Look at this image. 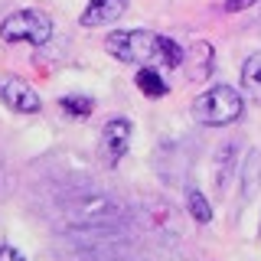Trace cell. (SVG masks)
I'll list each match as a JSON object with an SVG mask.
<instances>
[{"label":"cell","mask_w":261,"mask_h":261,"mask_svg":"<svg viewBox=\"0 0 261 261\" xmlns=\"http://www.w3.org/2000/svg\"><path fill=\"white\" fill-rule=\"evenodd\" d=\"M242 111H245V98L232 85H212L202 95H196L193 101V118L206 127H225L232 121H239Z\"/></svg>","instance_id":"cell-1"},{"label":"cell","mask_w":261,"mask_h":261,"mask_svg":"<svg viewBox=\"0 0 261 261\" xmlns=\"http://www.w3.org/2000/svg\"><path fill=\"white\" fill-rule=\"evenodd\" d=\"M0 36L4 43H30V46H46L53 39V16L43 10H16L0 23Z\"/></svg>","instance_id":"cell-2"},{"label":"cell","mask_w":261,"mask_h":261,"mask_svg":"<svg viewBox=\"0 0 261 261\" xmlns=\"http://www.w3.org/2000/svg\"><path fill=\"white\" fill-rule=\"evenodd\" d=\"M105 49L118 62L153 65L157 62V33H150V30H114L105 39Z\"/></svg>","instance_id":"cell-3"},{"label":"cell","mask_w":261,"mask_h":261,"mask_svg":"<svg viewBox=\"0 0 261 261\" xmlns=\"http://www.w3.org/2000/svg\"><path fill=\"white\" fill-rule=\"evenodd\" d=\"M118 202L111 196L92 193V196H75V199L65 206V222L72 228H105L118 219Z\"/></svg>","instance_id":"cell-4"},{"label":"cell","mask_w":261,"mask_h":261,"mask_svg":"<svg viewBox=\"0 0 261 261\" xmlns=\"http://www.w3.org/2000/svg\"><path fill=\"white\" fill-rule=\"evenodd\" d=\"M0 101L16 114H39L43 111V98L30 82L16 79V75H4L0 79Z\"/></svg>","instance_id":"cell-5"},{"label":"cell","mask_w":261,"mask_h":261,"mask_svg":"<svg viewBox=\"0 0 261 261\" xmlns=\"http://www.w3.org/2000/svg\"><path fill=\"white\" fill-rule=\"evenodd\" d=\"M130 147V121L127 118H108L101 127V141H98V153H101L105 167H118L121 157Z\"/></svg>","instance_id":"cell-6"},{"label":"cell","mask_w":261,"mask_h":261,"mask_svg":"<svg viewBox=\"0 0 261 261\" xmlns=\"http://www.w3.org/2000/svg\"><path fill=\"white\" fill-rule=\"evenodd\" d=\"M130 0H88V7L79 16V27L85 30H98V27H108V23H118L124 16Z\"/></svg>","instance_id":"cell-7"},{"label":"cell","mask_w":261,"mask_h":261,"mask_svg":"<svg viewBox=\"0 0 261 261\" xmlns=\"http://www.w3.org/2000/svg\"><path fill=\"white\" fill-rule=\"evenodd\" d=\"M212 62H216V49H212V43H206V39L193 43L190 56L183 59V65L190 69V79L193 82H206L212 75Z\"/></svg>","instance_id":"cell-8"},{"label":"cell","mask_w":261,"mask_h":261,"mask_svg":"<svg viewBox=\"0 0 261 261\" xmlns=\"http://www.w3.org/2000/svg\"><path fill=\"white\" fill-rule=\"evenodd\" d=\"M242 92L248 95V101L261 105V49L242 62Z\"/></svg>","instance_id":"cell-9"},{"label":"cell","mask_w":261,"mask_h":261,"mask_svg":"<svg viewBox=\"0 0 261 261\" xmlns=\"http://www.w3.org/2000/svg\"><path fill=\"white\" fill-rule=\"evenodd\" d=\"M235 153H239V144H232V141L222 144L216 153V190L219 193H225V186H228V176L235 170Z\"/></svg>","instance_id":"cell-10"},{"label":"cell","mask_w":261,"mask_h":261,"mask_svg":"<svg viewBox=\"0 0 261 261\" xmlns=\"http://www.w3.org/2000/svg\"><path fill=\"white\" fill-rule=\"evenodd\" d=\"M134 82H137V88H141L147 98H163V95L170 92V85L163 82V75H160L157 69H153V65H141Z\"/></svg>","instance_id":"cell-11"},{"label":"cell","mask_w":261,"mask_h":261,"mask_svg":"<svg viewBox=\"0 0 261 261\" xmlns=\"http://www.w3.org/2000/svg\"><path fill=\"white\" fill-rule=\"evenodd\" d=\"M186 59L183 46L176 43V39L170 36H157V65H163V69H179Z\"/></svg>","instance_id":"cell-12"},{"label":"cell","mask_w":261,"mask_h":261,"mask_svg":"<svg viewBox=\"0 0 261 261\" xmlns=\"http://www.w3.org/2000/svg\"><path fill=\"white\" fill-rule=\"evenodd\" d=\"M258 179H261V153L251 150L245 157V167H242V199H251L258 190Z\"/></svg>","instance_id":"cell-13"},{"label":"cell","mask_w":261,"mask_h":261,"mask_svg":"<svg viewBox=\"0 0 261 261\" xmlns=\"http://www.w3.org/2000/svg\"><path fill=\"white\" fill-rule=\"evenodd\" d=\"M186 212H190L199 225L212 222V206H209L206 196H202V190H196V186H186Z\"/></svg>","instance_id":"cell-14"},{"label":"cell","mask_w":261,"mask_h":261,"mask_svg":"<svg viewBox=\"0 0 261 261\" xmlns=\"http://www.w3.org/2000/svg\"><path fill=\"white\" fill-rule=\"evenodd\" d=\"M59 108L65 118H92V111H95V101L88 95H62L59 98Z\"/></svg>","instance_id":"cell-15"},{"label":"cell","mask_w":261,"mask_h":261,"mask_svg":"<svg viewBox=\"0 0 261 261\" xmlns=\"http://www.w3.org/2000/svg\"><path fill=\"white\" fill-rule=\"evenodd\" d=\"M0 261H27L13 245H0Z\"/></svg>","instance_id":"cell-16"},{"label":"cell","mask_w":261,"mask_h":261,"mask_svg":"<svg viewBox=\"0 0 261 261\" xmlns=\"http://www.w3.org/2000/svg\"><path fill=\"white\" fill-rule=\"evenodd\" d=\"M258 0H225V10L228 13H239V10H245V7H255Z\"/></svg>","instance_id":"cell-17"}]
</instances>
